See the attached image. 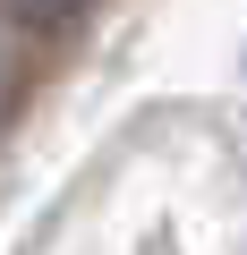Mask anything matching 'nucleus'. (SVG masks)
Instances as JSON below:
<instances>
[{
  "instance_id": "nucleus-1",
  "label": "nucleus",
  "mask_w": 247,
  "mask_h": 255,
  "mask_svg": "<svg viewBox=\"0 0 247 255\" xmlns=\"http://www.w3.org/2000/svg\"><path fill=\"white\" fill-rule=\"evenodd\" d=\"M9 9H17L26 26H60V17H77V0H9Z\"/></svg>"
}]
</instances>
